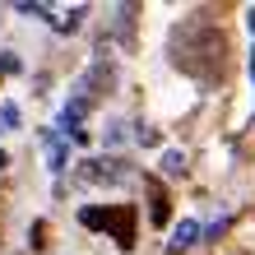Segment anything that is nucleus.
I'll use <instances>...</instances> for the list:
<instances>
[{"label": "nucleus", "instance_id": "1", "mask_svg": "<svg viewBox=\"0 0 255 255\" xmlns=\"http://www.w3.org/2000/svg\"><path fill=\"white\" fill-rule=\"evenodd\" d=\"M79 223H84V228H107L121 251L134 246V209L130 204H116V209H79Z\"/></svg>", "mask_w": 255, "mask_h": 255}, {"label": "nucleus", "instance_id": "2", "mask_svg": "<svg viewBox=\"0 0 255 255\" xmlns=\"http://www.w3.org/2000/svg\"><path fill=\"white\" fill-rule=\"evenodd\" d=\"M79 176L84 181H93V186H116V181H126V162H116V158H88L79 162Z\"/></svg>", "mask_w": 255, "mask_h": 255}, {"label": "nucleus", "instance_id": "3", "mask_svg": "<svg viewBox=\"0 0 255 255\" xmlns=\"http://www.w3.org/2000/svg\"><path fill=\"white\" fill-rule=\"evenodd\" d=\"M195 242H200V223H195V218H181V223L172 228V242H167V251H190Z\"/></svg>", "mask_w": 255, "mask_h": 255}, {"label": "nucleus", "instance_id": "4", "mask_svg": "<svg viewBox=\"0 0 255 255\" xmlns=\"http://www.w3.org/2000/svg\"><path fill=\"white\" fill-rule=\"evenodd\" d=\"M47 167L51 172H65V139L56 130H47Z\"/></svg>", "mask_w": 255, "mask_h": 255}, {"label": "nucleus", "instance_id": "5", "mask_svg": "<svg viewBox=\"0 0 255 255\" xmlns=\"http://www.w3.org/2000/svg\"><path fill=\"white\" fill-rule=\"evenodd\" d=\"M19 121H23V116H19V107H14V102H0V130H19Z\"/></svg>", "mask_w": 255, "mask_h": 255}, {"label": "nucleus", "instance_id": "6", "mask_svg": "<svg viewBox=\"0 0 255 255\" xmlns=\"http://www.w3.org/2000/svg\"><path fill=\"white\" fill-rule=\"evenodd\" d=\"M162 172H167V176H181L186 172V153H176V148H172V153H162Z\"/></svg>", "mask_w": 255, "mask_h": 255}, {"label": "nucleus", "instance_id": "7", "mask_svg": "<svg viewBox=\"0 0 255 255\" xmlns=\"http://www.w3.org/2000/svg\"><path fill=\"white\" fill-rule=\"evenodd\" d=\"M0 74H19V56L14 51H0Z\"/></svg>", "mask_w": 255, "mask_h": 255}, {"label": "nucleus", "instance_id": "8", "mask_svg": "<svg viewBox=\"0 0 255 255\" xmlns=\"http://www.w3.org/2000/svg\"><path fill=\"white\" fill-rule=\"evenodd\" d=\"M153 223H167V195H153Z\"/></svg>", "mask_w": 255, "mask_h": 255}, {"label": "nucleus", "instance_id": "9", "mask_svg": "<svg viewBox=\"0 0 255 255\" xmlns=\"http://www.w3.org/2000/svg\"><path fill=\"white\" fill-rule=\"evenodd\" d=\"M121 139H126V126L112 121V126H107V144H121Z\"/></svg>", "mask_w": 255, "mask_h": 255}, {"label": "nucleus", "instance_id": "10", "mask_svg": "<svg viewBox=\"0 0 255 255\" xmlns=\"http://www.w3.org/2000/svg\"><path fill=\"white\" fill-rule=\"evenodd\" d=\"M246 28H251V33H255V9H246Z\"/></svg>", "mask_w": 255, "mask_h": 255}, {"label": "nucleus", "instance_id": "11", "mask_svg": "<svg viewBox=\"0 0 255 255\" xmlns=\"http://www.w3.org/2000/svg\"><path fill=\"white\" fill-rule=\"evenodd\" d=\"M251 79H255V51H251Z\"/></svg>", "mask_w": 255, "mask_h": 255}, {"label": "nucleus", "instance_id": "12", "mask_svg": "<svg viewBox=\"0 0 255 255\" xmlns=\"http://www.w3.org/2000/svg\"><path fill=\"white\" fill-rule=\"evenodd\" d=\"M5 162H9V158H5V148H0V167H5Z\"/></svg>", "mask_w": 255, "mask_h": 255}]
</instances>
